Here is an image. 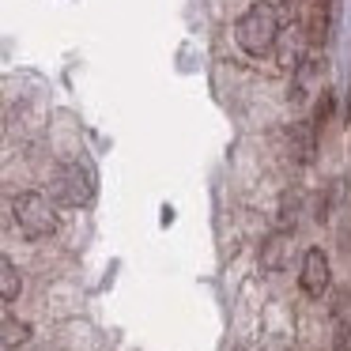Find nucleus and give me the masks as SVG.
I'll return each mask as SVG.
<instances>
[{
  "label": "nucleus",
  "instance_id": "1",
  "mask_svg": "<svg viewBox=\"0 0 351 351\" xmlns=\"http://www.w3.org/2000/svg\"><path fill=\"white\" fill-rule=\"evenodd\" d=\"M280 38H283L280 12H276V4H265V0L250 4V8L238 16V23H234V42H238V49H242L245 57L276 53Z\"/></svg>",
  "mask_w": 351,
  "mask_h": 351
},
{
  "label": "nucleus",
  "instance_id": "2",
  "mask_svg": "<svg viewBox=\"0 0 351 351\" xmlns=\"http://www.w3.org/2000/svg\"><path fill=\"white\" fill-rule=\"evenodd\" d=\"M12 219H16V227L31 242H42V238H49L57 230V212L49 204V197L38 189H27V193L12 197Z\"/></svg>",
  "mask_w": 351,
  "mask_h": 351
},
{
  "label": "nucleus",
  "instance_id": "3",
  "mask_svg": "<svg viewBox=\"0 0 351 351\" xmlns=\"http://www.w3.org/2000/svg\"><path fill=\"white\" fill-rule=\"evenodd\" d=\"M49 193L69 208H84L95 200V170L84 159H69L53 170L49 178Z\"/></svg>",
  "mask_w": 351,
  "mask_h": 351
},
{
  "label": "nucleus",
  "instance_id": "4",
  "mask_svg": "<svg viewBox=\"0 0 351 351\" xmlns=\"http://www.w3.org/2000/svg\"><path fill=\"white\" fill-rule=\"evenodd\" d=\"M298 287L306 291L310 298H321L328 291V257H325V250H306V257H302V272H298Z\"/></svg>",
  "mask_w": 351,
  "mask_h": 351
},
{
  "label": "nucleus",
  "instance_id": "5",
  "mask_svg": "<svg viewBox=\"0 0 351 351\" xmlns=\"http://www.w3.org/2000/svg\"><path fill=\"white\" fill-rule=\"evenodd\" d=\"M280 64H298V57H302V49H306V34H302V27H287L283 31V38H280Z\"/></svg>",
  "mask_w": 351,
  "mask_h": 351
},
{
  "label": "nucleus",
  "instance_id": "6",
  "mask_svg": "<svg viewBox=\"0 0 351 351\" xmlns=\"http://www.w3.org/2000/svg\"><path fill=\"white\" fill-rule=\"evenodd\" d=\"M19 287H23V280H19V268L12 265L8 257L0 261V298L4 302H16L19 298Z\"/></svg>",
  "mask_w": 351,
  "mask_h": 351
},
{
  "label": "nucleus",
  "instance_id": "7",
  "mask_svg": "<svg viewBox=\"0 0 351 351\" xmlns=\"http://www.w3.org/2000/svg\"><path fill=\"white\" fill-rule=\"evenodd\" d=\"M0 340H4V348H19V343L31 340V325H27V321H16L8 313V317H4V325H0Z\"/></svg>",
  "mask_w": 351,
  "mask_h": 351
},
{
  "label": "nucleus",
  "instance_id": "8",
  "mask_svg": "<svg viewBox=\"0 0 351 351\" xmlns=\"http://www.w3.org/2000/svg\"><path fill=\"white\" fill-rule=\"evenodd\" d=\"M280 245H283V234H276L265 242V253H261V265L265 268H280Z\"/></svg>",
  "mask_w": 351,
  "mask_h": 351
},
{
  "label": "nucleus",
  "instance_id": "9",
  "mask_svg": "<svg viewBox=\"0 0 351 351\" xmlns=\"http://www.w3.org/2000/svg\"><path fill=\"white\" fill-rule=\"evenodd\" d=\"M328 114H332V95H321V102H317V114H313V129H325V125H328Z\"/></svg>",
  "mask_w": 351,
  "mask_h": 351
},
{
  "label": "nucleus",
  "instance_id": "10",
  "mask_svg": "<svg viewBox=\"0 0 351 351\" xmlns=\"http://www.w3.org/2000/svg\"><path fill=\"white\" fill-rule=\"evenodd\" d=\"M332 351H351V325L336 321V332H332Z\"/></svg>",
  "mask_w": 351,
  "mask_h": 351
},
{
  "label": "nucleus",
  "instance_id": "11",
  "mask_svg": "<svg viewBox=\"0 0 351 351\" xmlns=\"http://www.w3.org/2000/svg\"><path fill=\"white\" fill-rule=\"evenodd\" d=\"M287 4H298V0H287Z\"/></svg>",
  "mask_w": 351,
  "mask_h": 351
},
{
  "label": "nucleus",
  "instance_id": "12",
  "mask_svg": "<svg viewBox=\"0 0 351 351\" xmlns=\"http://www.w3.org/2000/svg\"><path fill=\"white\" fill-rule=\"evenodd\" d=\"M234 351H245V348H234Z\"/></svg>",
  "mask_w": 351,
  "mask_h": 351
}]
</instances>
